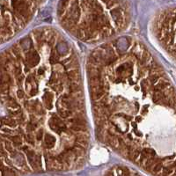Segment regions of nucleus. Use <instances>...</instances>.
I'll use <instances>...</instances> for the list:
<instances>
[{"label": "nucleus", "instance_id": "1", "mask_svg": "<svg viewBox=\"0 0 176 176\" xmlns=\"http://www.w3.org/2000/svg\"><path fill=\"white\" fill-rule=\"evenodd\" d=\"M0 103L30 173L83 165L90 142L84 83L62 33L38 28L0 53Z\"/></svg>", "mask_w": 176, "mask_h": 176}, {"label": "nucleus", "instance_id": "2", "mask_svg": "<svg viewBox=\"0 0 176 176\" xmlns=\"http://www.w3.org/2000/svg\"><path fill=\"white\" fill-rule=\"evenodd\" d=\"M87 78L98 139L156 176H175L174 84L147 47L129 36L96 47Z\"/></svg>", "mask_w": 176, "mask_h": 176}, {"label": "nucleus", "instance_id": "3", "mask_svg": "<svg viewBox=\"0 0 176 176\" xmlns=\"http://www.w3.org/2000/svg\"><path fill=\"white\" fill-rule=\"evenodd\" d=\"M57 15L70 35L87 43L117 37L131 19L126 0H60Z\"/></svg>", "mask_w": 176, "mask_h": 176}, {"label": "nucleus", "instance_id": "4", "mask_svg": "<svg viewBox=\"0 0 176 176\" xmlns=\"http://www.w3.org/2000/svg\"><path fill=\"white\" fill-rule=\"evenodd\" d=\"M42 0H0V44L19 34L34 17Z\"/></svg>", "mask_w": 176, "mask_h": 176}, {"label": "nucleus", "instance_id": "5", "mask_svg": "<svg viewBox=\"0 0 176 176\" xmlns=\"http://www.w3.org/2000/svg\"><path fill=\"white\" fill-rule=\"evenodd\" d=\"M30 173L16 135L4 116H0V176H18Z\"/></svg>", "mask_w": 176, "mask_h": 176}, {"label": "nucleus", "instance_id": "6", "mask_svg": "<svg viewBox=\"0 0 176 176\" xmlns=\"http://www.w3.org/2000/svg\"><path fill=\"white\" fill-rule=\"evenodd\" d=\"M151 31L162 49L171 58H175V8L159 12L152 21Z\"/></svg>", "mask_w": 176, "mask_h": 176}]
</instances>
